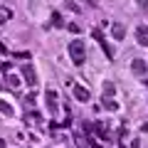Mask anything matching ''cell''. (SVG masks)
<instances>
[{
	"label": "cell",
	"instance_id": "obj_1",
	"mask_svg": "<svg viewBox=\"0 0 148 148\" xmlns=\"http://www.w3.org/2000/svg\"><path fill=\"white\" fill-rule=\"evenodd\" d=\"M69 57H72V62L77 64V67H82V64L86 62V47L82 40H72L69 42Z\"/></svg>",
	"mask_w": 148,
	"mask_h": 148
},
{
	"label": "cell",
	"instance_id": "obj_2",
	"mask_svg": "<svg viewBox=\"0 0 148 148\" xmlns=\"http://www.w3.org/2000/svg\"><path fill=\"white\" fill-rule=\"evenodd\" d=\"M22 77H25V84L27 86H37V72H35V67L32 64H22Z\"/></svg>",
	"mask_w": 148,
	"mask_h": 148
},
{
	"label": "cell",
	"instance_id": "obj_3",
	"mask_svg": "<svg viewBox=\"0 0 148 148\" xmlns=\"http://www.w3.org/2000/svg\"><path fill=\"white\" fill-rule=\"evenodd\" d=\"M45 101H47L49 114L54 116V114L59 111V104H57V91H54V89H47V91H45Z\"/></svg>",
	"mask_w": 148,
	"mask_h": 148
},
{
	"label": "cell",
	"instance_id": "obj_4",
	"mask_svg": "<svg viewBox=\"0 0 148 148\" xmlns=\"http://www.w3.org/2000/svg\"><path fill=\"white\" fill-rule=\"evenodd\" d=\"M72 94H74V99H77V101H89V99H91L89 89L82 86V84H74V86H72Z\"/></svg>",
	"mask_w": 148,
	"mask_h": 148
},
{
	"label": "cell",
	"instance_id": "obj_5",
	"mask_svg": "<svg viewBox=\"0 0 148 148\" xmlns=\"http://www.w3.org/2000/svg\"><path fill=\"white\" fill-rule=\"evenodd\" d=\"M131 72L141 77V74H146V72H148V64L143 62L141 57H133V59H131Z\"/></svg>",
	"mask_w": 148,
	"mask_h": 148
},
{
	"label": "cell",
	"instance_id": "obj_6",
	"mask_svg": "<svg viewBox=\"0 0 148 148\" xmlns=\"http://www.w3.org/2000/svg\"><path fill=\"white\" fill-rule=\"evenodd\" d=\"M136 40L141 47H148V27L146 25H138L136 27Z\"/></svg>",
	"mask_w": 148,
	"mask_h": 148
},
{
	"label": "cell",
	"instance_id": "obj_7",
	"mask_svg": "<svg viewBox=\"0 0 148 148\" xmlns=\"http://www.w3.org/2000/svg\"><path fill=\"white\" fill-rule=\"evenodd\" d=\"M111 35H114V40H123V35H126V27H123L121 22H116V25H111Z\"/></svg>",
	"mask_w": 148,
	"mask_h": 148
},
{
	"label": "cell",
	"instance_id": "obj_8",
	"mask_svg": "<svg viewBox=\"0 0 148 148\" xmlns=\"http://www.w3.org/2000/svg\"><path fill=\"white\" fill-rule=\"evenodd\" d=\"M104 109H109V111H119V104L111 96H104Z\"/></svg>",
	"mask_w": 148,
	"mask_h": 148
},
{
	"label": "cell",
	"instance_id": "obj_9",
	"mask_svg": "<svg viewBox=\"0 0 148 148\" xmlns=\"http://www.w3.org/2000/svg\"><path fill=\"white\" fill-rule=\"evenodd\" d=\"M96 131H99V136L104 138V141H111V136H109V128H106L104 123H96Z\"/></svg>",
	"mask_w": 148,
	"mask_h": 148
},
{
	"label": "cell",
	"instance_id": "obj_10",
	"mask_svg": "<svg viewBox=\"0 0 148 148\" xmlns=\"http://www.w3.org/2000/svg\"><path fill=\"white\" fill-rule=\"evenodd\" d=\"M0 111H3L5 116H12V114H15V111H12V106L8 104V101H3V99H0Z\"/></svg>",
	"mask_w": 148,
	"mask_h": 148
},
{
	"label": "cell",
	"instance_id": "obj_11",
	"mask_svg": "<svg viewBox=\"0 0 148 148\" xmlns=\"http://www.w3.org/2000/svg\"><path fill=\"white\" fill-rule=\"evenodd\" d=\"M114 91H116L114 82H104V96H114Z\"/></svg>",
	"mask_w": 148,
	"mask_h": 148
},
{
	"label": "cell",
	"instance_id": "obj_12",
	"mask_svg": "<svg viewBox=\"0 0 148 148\" xmlns=\"http://www.w3.org/2000/svg\"><path fill=\"white\" fill-rule=\"evenodd\" d=\"M8 86H12V89H17V86H20V79H17L15 74H10V77H8Z\"/></svg>",
	"mask_w": 148,
	"mask_h": 148
},
{
	"label": "cell",
	"instance_id": "obj_13",
	"mask_svg": "<svg viewBox=\"0 0 148 148\" xmlns=\"http://www.w3.org/2000/svg\"><path fill=\"white\" fill-rule=\"evenodd\" d=\"M138 8H141V10H146V12H148V0H138Z\"/></svg>",
	"mask_w": 148,
	"mask_h": 148
},
{
	"label": "cell",
	"instance_id": "obj_14",
	"mask_svg": "<svg viewBox=\"0 0 148 148\" xmlns=\"http://www.w3.org/2000/svg\"><path fill=\"white\" fill-rule=\"evenodd\" d=\"M52 22H54V25H62V17H59L57 12H54V15H52Z\"/></svg>",
	"mask_w": 148,
	"mask_h": 148
},
{
	"label": "cell",
	"instance_id": "obj_15",
	"mask_svg": "<svg viewBox=\"0 0 148 148\" xmlns=\"http://www.w3.org/2000/svg\"><path fill=\"white\" fill-rule=\"evenodd\" d=\"M5 17H8V12H0V22H5Z\"/></svg>",
	"mask_w": 148,
	"mask_h": 148
},
{
	"label": "cell",
	"instance_id": "obj_16",
	"mask_svg": "<svg viewBox=\"0 0 148 148\" xmlns=\"http://www.w3.org/2000/svg\"><path fill=\"white\" fill-rule=\"evenodd\" d=\"M141 131H143V133H148V123H143V126H141Z\"/></svg>",
	"mask_w": 148,
	"mask_h": 148
},
{
	"label": "cell",
	"instance_id": "obj_17",
	"mask_svg": "<svg viewBox=\"0 0 148 148\" xmlns=\"http://www.w3.org/2000/svg\"><path fill=\"white\" fill-rule=\"evenodd\" d=\"M0 148H5V141H3V138H0Z\"/></svg>",
	"mask_w": 148,
	"mask_h": 148
},
{
	"label": "cell",
	"instance_id": "obj_18",
	"mask_svg": "<svg viewBox=\"0 0 148 148\" xmlns=\"http://www.w3.org/2000/svg\"><path fill=\"white\" fill-rule=\"evenodd\" d=\"M91 148H101V146H96V143H91Z\"/></svg>",
	"mask_w": 148,
	"mask_h": 148
}]
</instances>
